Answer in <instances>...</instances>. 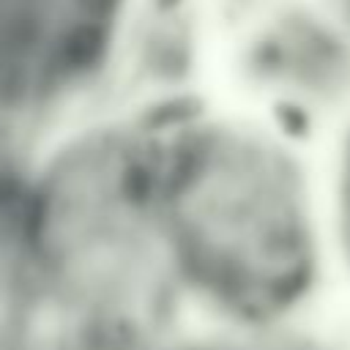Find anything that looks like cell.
Returning <instances> with one entry per match:
<instances>
[{
    "label": "cell",
    "instance_id": "277c9868",
    "mask_svg": "<svg viewBox=\"0 0 350 350\" xmlns=\"http://www.w3.org/2000/svg\"><path fill=\"white\" fill-rule=\"evenodd\" d=\"M159 350H336V347L301 331L298 325H276V328L219 325V331L211 336H200L197 342H167Z\"/></svg>",
    "mask_w": 350,
    "mask_h": 350
},
{
    "label": "cell",
    "instance_id": "3957f363",
    "mask_svg": "<svg viewBox=\"0 0 350 350\" xmlns=\"http://www.w3.org/2000/svg\"><path fill=\"white\" fill-rule=\"evenodd\" d=\"M334 268L350 279V115L320 148Z\"/></svg>",
    "mask_w": 350,
    "mask_h": 350
},
{
    "label": "cell",
    "instance_id": "7a4b0ae2",
    "mask_svg": "<svg viewBox=\"0 0 350 350\" xmlns=\"http://www.w3.org/2000/svg\"><path fill=\"white\" fill-rule=\"evenodd\" d=\"M235 60L249 109L323 148L350 115V36L323 0H252Z\"/></svg>",
    "mask_w": 350,
    "mask_h": 350
},
{
    "label": "cell",
    "instance_id": "5b68a950",
    "mask_svg": "<svg viewBox=\"0 0 350 350\" xmlns=\"http://www.w3.org/2000/svg\"><path fill=\"white\" fill-rule=\"evenodd\" d=\"M323 5L336 16V22L347 30L350 36V0H323Z\"/></svg>",
    "mask_w": 350,
    "mask_h": 350
},
{
    "label": "cell",
    "instance_id": "6da1fadb",
    "mask_svg": "<svg viewBox=\"0 0 350 350\" xmlns=\"http://www.w3.org/2000/svg\"><path fill=\"white\" fill-rule=\"evenodd\" d=\"M150 134L186 301L230 328L298 323L334 265L320 148L249 107L178 109Z\"/></svg>",
    "mask_w": 350,
    "mask_h": 350
}]
</instances>
